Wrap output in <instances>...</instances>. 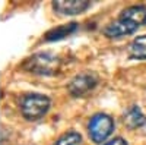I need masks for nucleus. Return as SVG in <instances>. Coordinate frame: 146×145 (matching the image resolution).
<instances>
[{
  "mask_svg": "<svg viewBox=\"0 0 146 145\" xmlns=\"http://www.w3.org/2000/svg\"><path fill=\"white\" fill-rule=\"evenodd\" d=\"M50 98L44 94H28L22 98L21 112L28 120H38L50 110Z\"/></svg>",
  "mask_w": 146,
  "mask_h": 145,
  "instance_id": "f257e3e1",
  "label": "nucleus"
},
{
  "mask_svg": "<svg viewBox=\"0 0 146 145\" xmlns=\"http://www.w3.org/2000/svg\"><path fill=\"white\" fill-rule=\"evenodd\" d=\"M62 60L51 53H38L28 59L23 67L36 75H53L60 69Z\"/></svg>",
  "mask_w": 146,
  "mask_h": 145,
  "instance_id": "f03ea898",
  "label": "nucleus"
},
{
  "mask_svg": "<svg viewBox=\"0 0 146 145\" xmlns=\"http://www.w3.org/2000/svg\"><path fill=\"white\" fill-rule=\"evenodd\" d=\"M88 130H89V136L94 142L102 144V142H105V139L110 135L113 134L114 120H113L111 116H108L105 113H96L89 120Z\"/></svg>",
  "mask_w": 146,
  "mask_h": 145,
  "instance_id": "7ed1b4c3",
  "label": "nucleus"
},
{
  "mask_svg": "<svg viewBox=\"0 0 146 145\" xmlns=\"http://www.w3.org/2000/svg\"><path fill=\"white\" fill-rule=\"evenodd\" d=\"M137 28H139V25H136L135 22H131L127 18L120 15L117 21L111 22L110 25H107L104 28V34L108 38H121V37H126V35L136 32Z\"/></svg>",
  "mask_w": 146,
  "mask_h": 145,
  "instance_id": "20e7f679",
  "label": "nucleus"
},
{
  "mask_svg": "<svg viewBox=\"0 0 146 145\" xmlns=\"http://www.w3.org/2000/svg\"><path fill=\"white\" fill-rule=\"evenodd\" d=\"M91 6L89 0H54L53 9L60 15H79Z\"/></svg>",
  "mask_w": 146,
  "mask_h": 145,
  "instance_id": "39448f33",
  "label": "nucleus"
},
{
  "mask_svg": "<svg viewBox=\"0 0 146 145\" xmlns=\"http://www.w3.org/2000/svg\"><path fill=\"white\" fill-rule=\"evenodd\" d=\"M96 84H98V79H96L94 74H80L70 81L69 91L72 95L80 97L83 94H86L88 91H91L92 88H95Z\"/></svg>",
  "mask_w": 146,
  "mask_h": 145,
  "instance_id": "423d86ee",
  "label": "nucleus"
},
{
  "mask_svg": "<svg viewBox=\"0 0 146 145\" xmlns=\"http://www.w3.org/2000/svg\"><path fill=\"white\" fill-rule=\"evenodd\" d=\"M124 123L130 129L142 128L146 123V116L142 113L139 106H130L124 113Z\"/></svg>",
  "mask_w": 146,
  "mask_h": 145,
  "instance_id": "0eeeda50",
  "label": "nucleus"
},
{
  "mask_svg": "<svg viewBox=\"0 0 146 145\" xmlns=\"http://www.w3.org/2000/svg\"><path fill=\"white\" fill-rule=\"evenodd\" d=\"M121 16L127 18L129 21L135 22L136 25L142 27L146 23V6L145 5H135V6H129L120 13Z\"/></svg>",
  "mask_w": 146,
  "mask_h": 145,
  "instance_id": "6e6552de",
  "label": "nucleus"
},
{
  "mask_svg": "<svg viewBox=\"0 0 146 145\" xmlns=\"http://www.w3.org/2000/svg\"><path fill=\"white\" fill-rule=\"evenodd\" d=\"M78 29V23L72 22V23H66V25H60L51 31H48L45 34V40L47 41H57V40H63L66 37H69L70 34H73Z\"/></svg>",
  "mask_w": 146,
  "mask_h": 145,
  "instance_id": "1a4fd4ad",
  "label": "nucleus"
},
{
  "mask_svg": "<svg viewBox=\"0 0 146 145\" xmlns=\"http://www.w3.org/2000/svg\"><path fill=\"white\" fill-rule=\"evenodd\" d=\"M129 53H130L131 59H137V60L146 59V34L140 35V37H136L130 43Z\"/></svg>",
  "mask_w": 146,
  "mask_h": 145,
  "instance_id": "9d476101",
  "label": "nucleus"
},
{
  "mask_svg": "<svg viewBox=\"0 0 146 145\" xmlns=\"http://www.w3.org/2000/svg\"><path fill=\"white\" fill-rule=\"evenodd\" d=\"M80 142H82L80 134H78L75 130H70L67 134H64L63 136H60L54 145H79Z\"/></svg>",
  "mask_w": 146,
  "mask_h": 145,
  "instance_id": "9b49d317",
  "label": "nucleus"
},
{
  "mask_svg": "<svg viewBox=\"0 0 146 145\" xmlns=\"http://www.w3.org/2000/svg\"><path fill=\"white\" fill-rule=\"evenodd\" d=\"M102 145H127V141L118 136V138H114V139L108 141V142H105V144H102Z\"/></svg>",
  "mask_w": 146,
  "mask_h": 145,
  "instance_id": "f8f14e48",
  "label": "nucleus"
}]
</instances>
